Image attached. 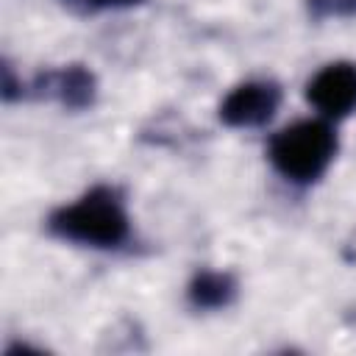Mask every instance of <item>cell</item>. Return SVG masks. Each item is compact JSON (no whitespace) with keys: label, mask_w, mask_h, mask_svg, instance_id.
Segmentation results:
<instances>
[{"label":"cell","mask_w":356,"mask_h":356,"mask_svg":"<svg viewBox=\"0 0 356 356\" xmlns=\"http://www.w3.org/2000/svg\"><path fill=\"white\" fill-rule=\"evenodd\" d=\"M47 228L70 242L89 248H117L128 239V214L111 186H95L70 206L50 214Z\"/></svg>","instance_id":"6da1fadb"},{"label":"cell","mask_w":356,"mask_h":356,"mask_svg":"<svg viewBox=\"0 0 356 356\" xmlns=\"http://www.w3.org/2000/svg\"><path fill=\"white\" fill-rule=\"evenodd\" d=\"M337 153V134L320 120H303L270 139L273 167L295 184L317 181Z\"/></svg>","instance_id":"7a4b0ae2"},{"label":"cell","mask_w":356,"mask_h":356,"mask_svg":"<svg viewBox=\"0 0 356 356\" xmlns=\"http://www.w3.org/2000/svg\"><path fill=\"white\" fill-rule=\"evenodd\" d=\"M281 103V89L273 81L239 83L220 106V120L231 128H259L273 120Z\"/></svg>","instance_id":"3957f363"},{"label":"cell","mask_w":356,"mask_h":356,"mask_svg":"<svg viewBox=\"0 0 356 356\" xmlns=\"http://www.w3.org/2000/svg\"><path fill=\"white\" fill-rule=\"evenodd\" d=\"M309 103L328 120H339L356 108V64L337 61L323 67L306 86Z\"/></svg>","instance_id":"277c9868"},{"label":"cell","mask_w":356,"mask_h":356,"mask_svg":"<svg viewBox=\"0 0 356 356\" xmlns=\"http://www.w3.org/2000/svg\"><path fill=\"white\" fill-rule=\"evenodd\" d=\"M39 83L47 89V95L58 97L67 108H86L95 100V75L83 64H70L58 72H47L39 78Z\"/></svg>","instance_id":"5b68a950"},{"label":"cell","mask_w":356,"mask_h":356,"mask_svg":"<svg viewBox=\"0 0 356 356\" xmlns=\"http://www.w3.org/2000/svg\"><path fill=\"white\" fill-rule=\"evenodd\" d=\"M234 295H236V281L231 273L203 270L189 284V303L195 309H222L234 300Z\"/></svg>","instance_id":"8992f818"},{"label":"cell","mask_w":356,"mask_h":356,"mask_svg":"<svg viewBox=\"0 0 356 356\" xmlns=\"http://www.w3.org/2000/svg\"><path fill=\"white\" fill-rule=\"evenodd\" d=\"M309 14L314 19L325 17H353L356 14V0H306Z\"/></svg>","instance_id":"52a82bcc"},{"label":"cell","mask_w":356,"mask_h":356,"mask_svg":"<svg viewBox=\"0 0 356 356\" xmlns=\"http://www.w3.org/2000/svg\"><path fill=\"white\" fill-rule=\"evenodd\" d=\"M64 6H70L72 11L81 14H95V11H106V8H125V6H136L142 0H61Z\"/></svg>","instance_id":"ba28073f"},{"label":"cell","mask_w":356,"mask_h":356,"mask_svg":"<svg viewBox=\"0 0 356 356\" xmlns=\"http://www.w3.org/2000/svg\"><path fill=\"white\" fill-rule=\"evenodd\" d=\"M3 97H6V100H14V97H17V81H14L8 64L3 67Z\"/></svg>","instance_id":"9c48e42d"}]
</instances>
